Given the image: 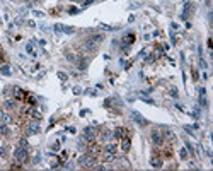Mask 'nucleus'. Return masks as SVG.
<instances>
[{"mask_svg":"<svg viewBox=\"0 0 213 171\" xmlns=\"http://www.w3.org/2000/svg\"><path fill=\"white\" fill-rule=\"evenodd\" d=\"M77 2H84V0H77Z\"/></svg>","mask_w":213,"mask_h":171,"instance_id":"35","label":"nucleus"},{"mask_svg":"<svg viewBox=\"0 0 213 171\" xmlns=\"http://www.w3.org/2000/svg\"><path fill=\"white\" fill-rule=\"evenodd\" d=\"M179 156H181V159H186V158H188V152H186V149H181Z\"/></svg>","mask_w":213,"mask_h":171,"instance_id":"28","label":"nucleus"},{"mask_svg":"<svg viewBox=\"0 0 213 171\" xmlns=\"http://www.w3.org/2000/svg\"><path fill=\"white\" fill-rule=\"evenodd\" d=\"M200 65H201L203 69H206V62H205V60H200Z\"/></svg>","mask_w":213,"mask_h":171,"instance_id":"33","label":"nucleus"},{"mask_svg":"<svg viewBox=\"0 0 213 171\" xmlns=\"http://www.w3.org/2000/svg\"><path fill=\"white\" fill-rule=\"evenodd\" d=\"M14 94H16V98H17V99H22V94H24V92H22L19 87H14Z\"/></svg>","mask_w":213,"mask_h":171,"instance_id":"22","label":"nucleus"},{"mask_svg":"<svg viewBox=\"0 0 213 171\" xmlns=\"http://www.w3.org/2000/svg\"><path fill=\"white\" fill-rule=\"evenodd\" d=\"M78 164H80L82 168H94V164H96V156H92V154L80 156V158H78Z\"/></svg>","mask_w":213,"mask_h":171,"instance_id":"1","label":"nucleus"},{"mask_svg":"<svg viewBox=\"0 0 213 171\" xmlns=\"http://www.w3.org/2000/svg\"><path fill=\"white\" fill-rule=\"evenodd\" d=\"M111 135H113V133H111L109 130H102L101 132V135H99V139H101V140H109Z\"/></svg>","mask_w":213,"mask_h":171,"instance_id":"17","label":"nucleus"},{"mask_svg":"<svg viewBox=\"0 0 213 171\" xmlns=\"http://www.w3.org/2000/svg\"><path fill=\"white\" fill-rule=\"evenodd\" d=\"M63 31H65V33H67V34H72V33H73V28H70V26H63Z\"/></svg>","mask_w":213,"mask_h":171,"instance_id":"26","label":"nucleus"},{"mask_svg":"<svg viewBox=\"0 0 213 171\" xmlns=\"http://www.w3.org/2000/svg\"><path fill=\"white\" fill-rule=\"evenodd\" d=\"M0 72H2L4 75H10V69H9V65H2V67H0Z\"/></svg>","mask_w":213,"mask_h":171,"instance_id":"21","label":"nucleus"},{"mask_svg":"<svg viewBox=\"0 0 213 171\" xmlns=\"http://www.w3.org/2000/svg\"><path fill=\"white\" fill-rule=\"evenodd\" d=\"M0 135H9V127L5 123H0Z\"/></svg>","mask_w":213,"mask_h":171,"instance_id":"19","label":"nucleus"},{"mask_svg":"<svg viewBox=\"0 0 213 171\" xmlns=\"http://www.w3.org/2000/svg\"><path fill=\"white\" fill-rule=\"evenodd\" d=\"M84 50H87V51H96V50H97V43H94V41L89 38V40L84 41Z\"/></svg>","mask_w":213,"mask_h":171,"instance_id":"6","label":"nucleus"},{"mask_svg":"<svg viewBox=\"0 0 213 171\" xmlns=\"http://www.w3.org/2000/svg\"><path fill=\"white\" fill-rule=\"evenodd\" d=\"M19 145H20V147H26V149L29 147V144H28V140H26V139H20V140H19Z\"/></svg>","mask_w":213,"mask_h":171,"instance_id":"25","label":"nucleus"},{"mask_svg":"<svg viewBox=\"0 0 213 171\" xmlns=\"http://www.w3.org/2000/svg\"><path fill=\"white\" fill-rule=\"evenodd\" d=\"M90 40L94 41V43H97V45H99L101 41H104V34H92V36H90Z\"/></svg>","mask_w":213,"mask_h":171,"instance_id":"18","label":"nucleus"},{"mask_svg":"<svg viewBox=\"0 0 213 171\" xmlns=\"http://www.w3.org/2000/svg\"><path fill=\"white\" fill-rule=\"evenodd\" d=\"M39 132V123L36 120L29 121V125H28V133H38Z\"/></svg>","mask_w":213,"mask_h":171,"instance_id":"7","label":"nucleus"},{"mask_svg":"<svg viewBox=\"0 0 213 171\" xmlns=\"http://www.w3.org/2000/svg\"><path fill=\"white\" fill-rule=\"evenodd\" d=\"M68 12H70V14H77V12H78V9H75V7H72V9H68Z\"/></svg>","mask_w":213,"mask_h":171,"instance_id":"32","label":"nucleus"},{"mask_svg":"<svg viewBox=\"0 0 213 171\" xmlns=\"http://www.w3.org/2000/svg\"><path fill=\"white\" fill-rule=\"evenodd\" d=\"M84 139L89 142H92L94 139H96V128L94 127H85L84 128Z\"/></svg>","mask_w":213,"mask_h":171,"instance_id":"3","label":"nucleus"},{"mask_svg":"<svg viewBox=\"0 0 213 171\" xmlns=\"http://www.w3.org/2000/svg\"><path fill=\"white\" fill-rule=\"evenodd\" d=\"M150 139H152V142H154L155 145H162V142H164V137H162V133L159 130H152Z\"/></svg>","mask_w":213,"mask_h":171,"instance_id":"4","label":"nucleus"},{"mask_svg":"<svg viewBox=\"0 0 213 171\" xmlns=\"http://www.w3.org/2000/svg\"><path fill=\"white\" fill-rule=\"evenodd\" d=\"M26 50L29 51V53H32V55H34V48H32V43H29V45L26 46Z\"/></svg>","mask_w":213,"mask_h":171,"instance_id":"29","label":"nucleus"},{"mask_svg":"<svg viewBox=\"0 0 213 171\" xmlns=\"http://www.w3.org/2000/svg\"><path fill=\"white\" fill-rule=\"evenodd\" d=\"M130 147H131V142H130V139L123 137V142H121V151H123V152H128V151H130Z\"/></svg>","mask_w":213,"mask_h":171,"instance_id":"11","label":"nucleus"},{"mask_svg":"<svg viewBox=\"0 0 213 171\" xmlns=\"http://www.w3.org/2000/svg\"><path fill=\"white\" fill-rule=\"evenodd\" d=\"M186 147H188V151H189V152H194V151H193V145H191L189 142H186Z\"/></svg>","mask_w":213,"mask_h":171,"instance_id":"31","label":"nucleus"},{"mask_svg":"<svg viewBox=\"0 0 213 171\" xmlns=\"http://www.w3.org/2000/svg\"><path fill=\"white\" fill-rule=\"evenodd\" d=\"M150 164H152V168H162V161H160V159H152V161H150Z\"/></svg>","mask_w":213,"mask_h":171,"instance_id":"20","label":"nucleus"},{"mask_svg":"<svg viewBox=\"0 0 213 171\" xmlns=\"http://www.w3.org/2000/svg\"><path fill=\"white\" fill-rule=\"evenodd\" d=\"M171 96L172 98H177V89L176 87H171Z\"/></svg>","mask_w":213,"mask_h":171,"instance_id":"30","label":"nucleus"},{"mask_svg":"<svg viewBox=\"0 0 213 171\" xmlns=\"http://www.w3.org/2000/svg\"><path fill=\"white\" fill-rule=\"evenodd\" d=\"M4 108H5V110H14V108H16V101L14 99H5Z\"/></svg>","mask_w":213,"mask_h":171,"instance_id":"16","label":"nucleus"},{"mask_svg":"<svg viewBox=\"0 0 213 171\" xmlns=\"http://www.w3.org/2000/svg\"><path fill=\"white\" fill-rule=\"evenodd\" d=\"M162 132H164V133H162V137H164V139H169V140H174V132L172 130H169V128H167V127H162Z\"/></svg>","mask_w":213,"mask_h":171,"instance_id":"10","label":"nucleus"},{"mask_svg":"<svg viewBox=\"0 0 213 171\" xmlns=\"http://www.w3.org/2000/svg\"><path fill=\"white\" fill-rule=\"evenodd\" d=\"M24 2H29V0H24Z\"/></svg>","mask_w":213,"mask_h":171,"instance_id":"36","label":"nucleus"},{"mask_svg":"<svg viewBox=\"0 0 213 171\" xmlns=\"http://www.w3.org/2000/svg\"><path fill=\"white\" fill-rule=\"evenodd\" d=\"M77 67H78V70H85L87 69V60L85 58H77Z\"/></svg>","mask_w":213,"mask_h":171,"instance_id":"12","label":"nucleus"},{"mask_svg":"<svg viewBox=\"0 0 213 171\" xmlns=\"http://www.w3.org/2000/svg\"><path fill=\"white\" fill-rule=\"evenodd\" d=\"M92 2H94V0H84V4H85V5H89V4H92Z\"/></svg>","mask_w":213,"mask_h":171,"instance_id":"34","label":"nucleus"},{"mask_svg":"<svg viewBox=\"0 0 213 171\" xmlns=\"http://www.w3.org/2000/svg\"><path fill=\"white\" fill-rule=\"evenodd\" d=\"M104 151H106V152H111V154H116V152H118V147H116V144H106V145H104Z\"/></svg>","mask_w":213,"mask_h":171,"instance_id":"13","label":"nucleus"},{"mask_svg":"<svg viewBox=\"0 0 213 171\" xmlns=\"http://www.w3.org/2000/svg\"><path fill=\"white\" fill-rule=\"evenodd\" d=\"M58 79H61V81H67L68 75H67V74H63V72H58Z\"/></svg>","mask_w":213,"mask_h":171,"instance_id":"27","label":"nucleus"},{"mask_svg":"<svg viewBox=\"0 0 213 171\" xmlns=\"http://www.w3.org/2000/svg\"><path fill=\"white\" fill-rule=\"evenodd\" d=\"M14 158H16V161L17 162H26L28 161V149L19 145V147L14 151Z\"/></svg>","mask_w":213,"mask_h":171,"instance_id":"2","label":"nucleus"},{"mask_svg":"<svg viewBox=\"0 0 213 171\" xmlns=\"http://www.w3.org/2000/svg\"><path fill=\"white\" fill-rule=\"evenodd\" d=\"M99 147H96V145H94V147H89V154H92V156H97V154H99Z\"/></svg>","mask_w":213,"mask_h":171,"instance_id":"23","label":"nucleus"},{"mask_svg":"<svg viewBox=\"0 0 213 171\" xmlns=\"http://www.w3.org/2000/svg\"><path fill=\"white\" fill-rule=\"evenodd\" d=\"M113 135H114L116 139H123V137H126V135H128V132H126V128H123V127H118V128H114Z\"/></svg>","mask_w":213,"mask_h":171,"instance_id":"8","label":"nucleus"},{"mask_svg":"<svg viewBox=\"0 0 213 171\" xmlns=\"http://www.w3.org/2000/svg\"><path fill=\"white\" fill-rule=\"evenodd\" d=\"M114 158H116V154H111V152H106V151H104V154H102V159H104L106 162L114 161Z\"/></svg>","mask_w":213,"mask_h":171,"instance_id":"15","label":"nucleus"},{"mask_svg":"<svg viewBox=\"0 0 213 171\" xmlns=\"http://www.w3.org/2000/svg\"><path fill=\"white\" fill-rule=\"evenodd\" d=\"M67 60H68V62H73V63H75V62H77V57H75L73 53H70V51H68V53H67Z\"/></svg>","mask_w":213,"mask_h":171,"instance_id":"24","label":"nucleus"},{"mask_svg":"<svg viewBox=\"0 0 213 171\" xmlns=\"http://www.w3.org/2000/svg\"><path fill=\"white\" fill-rule=\"evenodd\" d=\"M131 118L135 120V123H138V125H147V120L138 113V111H135V110H131Z\"/></svg>","mask_w":213,"mask_h":171,"instance_id":"5","label":"nucleus"},{"mask_svg":"<svg viewBox=\"0 0 213 171\" xmlns=\"http://www.w3.org/2000/svg\"><path fill=\"white\" fill-rule=\"evenodd\" d=\"M193 10H194V5H193V4H186V7H184L183 16H181V17H183V19H188V17L191 16V12H193Z\"/></svg>","mask_w":213,"mask_h":171,"instance_id":"9","label":"nucleus"},{"mask_svg":"<svg viewBox=\"0 0 213 171\" xmlns=\"http://www.w3.org/2000/svg\"><path fill=\"white\" fill-rule=\"evenodd\" d=\"M10 116L7 115V113H4V111H0V123H5V125H9L10 123Z\"/></svg>","mask_w":213,"mask_h":171,"instance_id":"14","label":"nucleus"}]
</instances>
